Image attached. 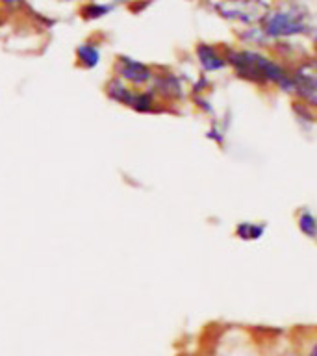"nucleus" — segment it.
Returning a JSON list of instances; mask_svg holds the SVG:
<instances>
[{
  "instance_id": "nucleus-8",
  "label": "nucleus",
  "mask_w": 317,
  "mask_h": 356,
  "mask_svg": "<svg viewBox=\"0 0 317 356\" xmlns=\"http://www.w3.org/2000/svg\"><path fill=\"white\" fill-rule=\"evenodd\" d=\"M298 228L308 237L317 236V219L310 212H303L298 215Z\"/></svg>"
},
{
  "instance_id": "nucleus-2",
  "label": "nucleus",
  "mask_w": 317,
  "mask_h": 356,
  "mask_svg": "<svg viewBox=\"0 0 317 356\" xmlns=\"http://www.w3.org/2000/svg\"><path fill=\"white\" fill-rule=\"evenodd\" d=\"M218 10L226 19L253 23L268 12V6L260 0H224V2L218 4Z\"/></svg>"
},
{
  "instance_id": "nucleus-5",
  "label": "nucleus",
  "mask_w": 317,
  "mask_h": 356,
  "mask_svg": "<svg viewBox=\"0 0 317 356\" xmlns=\"http://www.w3.org/2000/svg\"><path fill=\"white\" fill-rule=\"evenodd\" d=\"M197 56H199L200 65L206 71H219L224 67V60L218 54V50H213L208 45H200L197 49Z\"/></svg>"
},
{
  "instance_id": "nucleus-6",
  "label": "nucleus",
  "mask_w": 317,
  "mask_h": 356,
  "mask_svg": "<svg viewBox=\"0 0 317 356\" xmlns=\"http://www.w3.org/2000/svg\"><path fill=\"white\" fill-rule=\"evenodd\" d=\"M76 54H78V60H80L82 65H84V67H87V69L95 67V65H97V63H99V60H100L99 49H97V47H95V45H91V43L80 45V47H78V50H76Z\"/></svg>"
},
{
  "instance_id": "nucleus-13",
  "label": "nucleus",
  "mask_w": 317,
  "mask_h": 356,
  "mask_svg": "<svg viewBox=\"0 0 317 356\" xmlns=\"http://www.w3.org/2000/svg\"><path fill=\"white\" fill-rule=\"evenodd\" d=\"M119 2H123V0H119Z\"/></svg>"
},
{
  "instance_id": "nucleus-7",
  "label": "nucleus",
  "mask_w": 317,
  "mask_h": 356,
  "mask_svg": "<svg viewBox=\"0 0 317 356\" xmlns=\"http://www.w3.org/2000/svg\"><path fill=\"white\" fill-rule=\"evenodd\" d=\"M266 230V226L263 225H255V223H239L236 228V234L242 239H258V237L263 234Z\"/></svg>"
},
{
  "instance_id": "nucleus-9",
  "label": "nucleus",
  "mask_w": 317,
  "mask_h": 356,
  "mask_svg": "<svg viewBox=\"0 0 317 356\" xmlns=\"http://www.w3.org/2000/svg\"><path fill=\"white\" fill-rule=\"evenodd\" d=\"M110 10H112V8L102 6V4H89V6L84 10V13H86L87 19H99V17L106 15V13L110 12Z\"/></svg>"
},
{
  "instance_id": "nucleus-4",
  "label": "nucleus",
  "mask_w": 317,
  "mask_h": 356,
  "mask_svg": "<svg viewBox=\"0 0 317 356\" xmlns=\"http://www.w3.org/2000/svg\"><path fill=\"white\" fill-rule=\"evenodd\" d=\"M119 73H121L123 78L134 82V84H145L152 76L147 65L136 62V60H130V58H121Z\"/></svg>"
},
{
  "instance_id": "nucleus-3",
  "label": "nucleus",
  "mask_w": 317,
  "mask_h": 356,
  "mask_svg": "<svg viewBox=\"0 0 317 356\" xmlns=\"http://www.w3.org/2000/svg\"><path fill=\"white\" fill-rule=\"evenodd\" d=\"M305 30L303 17L292 12H277L266 19V34L280 38V36H293Z\"/></svg>"
},
{
  "instance_id": "nucleus-12",
  "label": "nucleus",
  "mask_w": 317,
  "mask_h": 356,
  "mask_svg": "<svg viewBox=\"0 0 317 356\" xmlns=\"http://www.w3.org/2000/svg\"><path fill=\"white\" fill-rule=\"evenodd\" d=\"M63 2H71V0H63Z\"/></svg>"
},
{
  "instance_id": "nucleus-11",
  "label": "nucleus",
  "mask_w": 317,
  "mask_h": 356,
  "mask_svg": "<svg viewBox=\"0 0 317 356\" xmlns=\"http://www.w3.org/2000/svg\"><path fill=\"white\" fill-rule=\"evenodd\" d=\"M2 2H6V4H17L19 0H2Z\"/></svg>"
},
{
  "instance_id": "nucleus-1",
  "label": "nucleus",
  "mask_w": 317,
  "mask_h": 356,
  "mask_svg": "<svg viewBox=\"0 0 317 356\" xmlns=\"http://www.w3.org/2000/svg\"><path fill=\"white\" fill-rule=\"evenodd\" d=\"M231 63L236 67L239 76H245L249 80L255 82H274L284 89L295 88V80L287 76V73L280 65L268 60V58L260 56L256 52H239V54H232Z\"/></svg>"
},
{
  "instance_id": "nucleus-10",
  "label": "nucleus",
  "mask_w": 317,
  "mask_h": 356,
  "mask_svg": "<svg viewBox=\"0 0 317 356\" xmlns=\"http://www.w3.org/2000/svg\"><path fill=\"white\" fill-rule=\"evenodd\" d=\"M306 356H317V342H316V344H314V347H312L310 353H308V355H306Z\"/></svg>"
}]
</instances>
